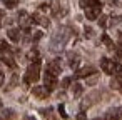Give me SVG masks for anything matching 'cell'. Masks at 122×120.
<instances>
[{"label": "cell", "mask_w": 122, "mask_h": 120, "mask_svg": "<svg viewBox=\"0 0 122 120\" xmlns=\"http://www.w3.org/2000/svg\"><path fill=\"white\" fill-rule=\"evenodd\" d=\"M79 4L84 9L85 17L89 20H95L100 15V10H102V2L100 0H80Z\"/></svg>", "instance_id": "cell-1"}, {"label": "cell", "mask_w": 122, "mask_h": 120, "mask_svg": "<svg viewBox=\"0 0 122 120\" xmlns=\"http://www.w3.org/2000/svg\"><path fill=\"white\" fill-rule=\"evenodd\" d=\"M69 35H70V32H69V29H67V27L60 29V30L52 37L50 50H52V52H60V50L65 47V42L69 40Z\"/></svg>", "instance_id": "cell-2"}, {"label": "cell", "mask_w": 122, "mask_h": 120, "mask_svg": "<svg viewBox=\"0 0 122 120\" xmlns=\"http://www.w3.org/2000/svg\"><path fill=\"white\" fill-rule=\"evenodd\" d=\"M39 77H40V62H34V63L29 65V68H27V72L24 75V83L30 85V83L37 82Z\"/></svg>", "instance_id": "cell-3"}, {"label": "cell", "mask_w": 122, "mask_h": 120, "mask_svg": "<svg viewBox=\"0 0 122 120\" xmlns=\"http://www.w3.org/2000/svg\"><path fill=\"white\" fill-rule=\"evenodd\" d=\"M100 67H102V70L107 75H120L122 73V65L114 62V60H109V58H102L100 60Z\"/></svg>", "instance_id": "cell-4"}, {"label": "cell", "mask_w": 122, "mask_h": 120, "mask_svg": "<svg viewBox=\"0 0 122 120\" xmlns=\"http://www.w3.org/2000/svg\"><path fill=\"white\" fill-rule=\"evenodd\" d=\"M44 87L50 92V90H54L55 87H57V77L55 75H52V73H49V72H45V75H44Z\"/></svg>", "instance_id": "cell-5"}, {"label": "cell", "mask_w": 122, "mask_h": 120, "mask_svg": "<svg viewBox=\"0 0 122 120\" xmlns=\"http://www.w3.org/2000/svg\"><path fill=\"white\" fill-rule=\"evenodd\" d=\"M19 22H20V25H22L24 29H29L30 25H34V20H32V15L29 17V15H27V12H24V10H22V12L19 14Z\"/></svg>", "instance_id": "cell-6"}, {"label": "cell", "mask_w": 122, "mask_h": 120, "mask_svg": "<svg viewBox=\"0 0 122 120\" xmlns=\"http://www.w3.org/2000/svg\"><path fill=\"white\" fill-rule=\"evenodd\" d=\"M60 70H62V68H60V62H59V60L49 62V63H47V68H45V72H49V73H52V75H55V77L60 73Z\"/></svg>", "instance_id": "cell-7"}, {"label": "cell", "mask_w": 122, "mask_h": 120, "mask_svg": "<svg viewBox=\"0 0 122 120\" xmlns=\"http://www.w3.org/2000/svg\"><path fill=\"white\" fill-rule=\"evenodd\" d=\"M92 73H95V68H94V67H84V68H77V70H75V77H77V78L89 77V75H92Z\"/></svg>", "instance_id": "cell-8"}, {"label": "cell", "mask_w": 122, "mask_h": 120, "mask_svg": "<svg viewBox=\"0 0 122 120\" xmlns=\"http://www.w3.org/2000/svg\"><path fill=\"white\" fill-rule=\"evenodd\" d=\"M0 60H2L7 67H10V68H15L17 65H15V60L12 58V52H9V53H0Z\"/></svg>", "instance_id": "cell-9"}, {"label": "cell", "mask_w": 122, "mask_h": 120, "mask_svg": "<svg viewBox=\"0 0 122 120\" xmlns=\"http://www.w3.org/2000/svg\"><path fill=\"white\" fill-rule=\"evenodd\" d=\"M32 20H34V24H39V25H42V27H49V25H50L49 19L44 17V15H40V14H34V15H32Z\"/></svg>", "instance_id": "cell-10"}, {"label": "cell", "mask_w": 122, "mask_h": 120, "mask_svg": "<svg viewBox=\"0 0 122 120\" xmlns=\"http://www.w3.org/2000/svg\"><path fill=\"white\" fill-rule=\"evenodd\" d=\"M32 93H34L37 98H47L50 92H49L45 87H34V88H32Z\"/></svg>", "instance_id": "cell-11"}, {"label": "cell", "mask_w": 122, "mask_h": 120, "mask_svg": "<svg viewBox=\"0 0 122 120\" xmlns=\"http://www.w3.org/2000/svg\"><path fill=\"white\" fill-rule=\"evenodd\" d=\"M7 35H9V38L12 42H19L20 40V29H9Z\"/></svg>", "instance_id": "cell-12"}, {"label": "cell", "mask_w": 122, "mask_h": 120, "mask_svg": "<svg viewBox=\"0 0 122 120\" xmlns=\"http://www.w3.org/2000/svg\"><path fill=\"white\" fill-rule=\"evenodd\" d=\"M119 117H120V110L119 108H112V110L107 112L105 120H119Z\"/></svg>", "instance_id": "cell-13"}, {"label": "cell", "mask_w": 122, "mask_h": 120, "mask_svg": "<svg viewBox=\"0 0 122 120\" xmlns=\"http://www.w3.org/2000/svg\"><path fill=\"white\" fill-rule=\"evenodd\" d=\"M27 58H29L30 62H40V55H39V50H37V48H32V50L29 52Z\"/></svg>", "instance_id": "cell-14"}, {"label": "cell", "mask_w": 122, "mask_h": 120, "mask_svg": "<svg viewBox=\"0 0 122 120\" xmlns=\"http://www.w3.org/2000/svg\"><path fill=\"white\" fill-rule=\"evenodd\" d=\"M40 112H42V115H44L47 120H57V117L54 115V110H52V108H42Z\"/></svg>", "instance_id": "cell-15"}, {"label": "cell", "mask_w": 122, "mask_h": 120, "mask_svg": "<svg viewBox=\"0 0 122 120\" xmlns=\"http://www.w3.org/2000/svg\"><path fill=\"white\" fill-rule=\"evenodd\" d=\"M110 87H112V88H117V90L122 93V77H115V78L112 80Z\"/></svg>", "instance_id": "cell-16"}, {"label": "cell", "mask_w": 122, "mask_h": 120, "mask_svg": "<svg viewBox=\"0 0 122 120\" xmlns=\"http://www.w3.org/2000/svg\"><path fill=\"white\" fill-rule=\"evenodd\" d=\"M9 52H12L10 45H9L5 40H2V42H0V53H9Z\"/></svg>", "instance_id": "cell-17"}, {"label": "cell", "mask_w": 122, "mask_h": 120, "mask_svg": "<svg viewBox=\"0 0 122 120\" xmlns=\"http://www.w3.org/2000/svg\"><path fill=\"white\" fill-rule=\"evenodd\" d=\"M12 118H14V112L10 108H7V110L2 112V120H12Z\"/></svg>", "instance_id": "cell-18"}, {"label": "cell", "mask_w": 122, "mask_h": 120, "mask_svg": "<svg viewBox=\"0 0 122 120\" xmlns=\"http://www.w3.org/2000/svg\"><path fill=\"white\" fill-rule=\"evenodd\" d=\"M4 5L7 9H15L19 5V0H4Z\"/></svg>", "instance_id": "cell-19"}, {"label": "cell", "mask_w": 122, "mask_h": 120, "mask_svg": "<svg viewBox=\"0 0 122 120\" xmlns=\"http://www.w3.org/2000/svg\"><path fill=\"white\" fill-rule=\"evenodd\" d=\"M102 40H104L105 47H109V48H112V47H114V45H112V40L109 38V35H105V34H104V35H102Z\"/></svg>", "instance_id": "cell-20"}, {"label": "cell", "mask_w": 122, "mask_h": 120, "mask_svg": "<svg viewBox=\"0 0 122 120\" xmlns=\"http://www.w3.org/2000/svg\"><path fill=\"white\" fill-rule=\"evenodd\" d=\"M69 65H70L72 68H77V65H79V58H77V57H70V60H69Z\"/></svg>", "instance_id": "cell-21"}, {"label": "cell", "mask_w": 122, "mask_h": 120, "mask_svg": "<svg viewBox=\"0 0 122 120\" xmlns=\"http://www.w3.org/2000/svg\"><path fill=\"white\" fill-rule=\"evenodd\" d=\"M74 93H75V97H79V95L82 93V85L75 83V85H74Z\"/></svg>", "instance_id": "cell-22"}, {"label": "cell", "mask_w": 122, "mask_h": 120, "mask_svg": "<svg viewBox=\"0 0 122 120\" xmlns=\"http://www.w3.org/2000/svg\"><path fill=\"white\" fill-rule=\"evenodd\" d=\"M59 113H60V117H62V118H67V112H65V107H64L62 103L59 105Z\"/></svg>", "instance_id": "cell-23"}, {"label": "cell", "mask_w": 122, "mask_h": 120, "mask_svg": "<svg viewBox=\"0 0 122 120\" xmlns=\"http://www.w3.org/2000/svg\"><path fill=\"white\" fill-rule=\"evenodd\" d=\"M42 35H44L42 32H35V35L32 37V40H34V42H37V40H40V38H42Z\"/></svg>", "instance_id": "cell-24"}, {"label": "cell", "mask_w": 122, "mask_h": 120, "mask_svg": "<svg viewBox=\"0 0 122 120\" xmlns=\"http://www.w3.org/2000/svg\"><path fill=\"white\" fill-rule=\"evenodd\" d=\"M70 82H72V78H70V77H65V78H64V82H62V87H69V85H70Z\"/></svg>", "instance_id": "cell-25"}, {"label": "cell", "mask_w": 122, "mask_h": 120, "mask_svg": "<svg viewBox=\"0 0 122 120\" xmlns=\"http://www.w3.org/2000/svg\"><path fill=\"white\" fill-rule=\"evenodd\" d=\"M77 120H87V118H85V113H84V112H82V113H79Z\"/></svg>", "instance_id": "cell-26"}, {"label": "cell", "mask_w": 122, "mask_h": 120, "mask_svg": "<svg viewBox=\"0 0 122 120\" xmlns=\"http://www.w3.org/2000/svg\"><path fill=\"white\" fill-rule=\"evenodd\" d=\"M4 80H5V77H4V72H0V85H4Z\"/></svg>", "instance_id": "cell-27"}, {"label": "cell", "mask_w": 122, "mask_h": 120, "mask_svg": "<svg viewBox=\"0 0 122 120\" xmlns=\"http://www.w3.org/2000/svg\"><path fill=\"white\" fill-rule=\"evenodd\" d=\"M4 15H5L4 10H0V24H2V20H4Z\"/></svg>", "instance_id": "cell-28"}, {"label": "cell", "mask_w": 122, "mask_h": 120, "mask_svg": "<svg viewBox=\"0 0 122 120\" xmlns=\"http://www.w3.org/2000/svg\"><path fill=\"white\" fill-rule=\"evenodd\" d=\"M117 55H119V57H120V58H122V47H120V48H119V50H117Z\"/></svg>", "instance_id": "cell-29"}, {"label": "cell", "mask_w": 122, "mask_h": 120, "mask_svg": "<svg viewBox=\"0 0 122 120\" xmlns=\"http://www.w3.org/2000/svg\"><path fill=\"white\" fill-rule=\"evenodd\" d=\"M27 120H35V118H34V117H29V118H27Z\"/></svg>", "instance_id": "cell-30"}, {"label": "cell", "mask_w": 122, "mask_h": 120, "mask_svg": "<svg viewBox=\"0 0 122 120\" xmlns=\"http://www.w3.org/2000/svg\"><path fill=\"white\" fill-rule=\"evenodd\" d=\"M119 120H122V113H120V117H119Z\"/></svg>", "instance_id": "cell-31"}, {"label": "cell", "mask_w": 122, "mask_h": 120, "mask_svg": "<svg viewBox=\"0 0 122 120\" xmlns=\"http://www.w3.org/2000/svg\"><path fill=\"white\" fill-rule=\"evenodd\" d=\"M0 107H2V102H0Z\"/></svg>", "instance_id": "cell-32"}]
</instances>
